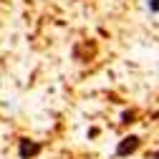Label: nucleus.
<instances>
[{
	"mask_svg": "<svg viewBox=\"0 0 159 159\" xmlns=\"http://www.w3.org/2000/svg\"><path fill=\"white\" fill-rule=\"evenodd\" d=\"M154 159H159V149H157V152H154Z\"/></svg>",
	"mask_w": 159,
	"mask_h": 159,
	"instance_id": "nucleus-5",
	"label": "nucleus"
},
{
	"mask_svg": "<svg viewBox=\"0 0 159 159\" xmlns=\"http://www.w3.org/2000/svg\"><path fill=\"white\" fill-rule=\"evenodd\" d=\"M134 116H136L134 111H124V114H121V124H131V121H134Z\"/></svg>",
	"mask_w": 159,
	"mask_h": 159,
	"instance_id": "nucleus-3",
	"label": "nucleus"
},
{
	"mask_svg": "<svg viewBox=\"0 0 159 159\" xmlns=\"http://www.w3.org/2000/svg\"><path fill=\"white\" fill-rule=\"evenodd\" d=\"M41 152H43L41 142H33V139H20L18 142V157L20 159H35Z\"/></svg>",
	"mask_w": 159,
	"mask_h": 159,
	"instance_id": "nucleus-1",
	"label": "nucleus"
},
{
	"mask_svg": "<svg viewBox=\"0 0 159 159\" xmlns=\"http://www.w3.org/2000/svg\"><path fill=\"white\" fill-rule=\"evenodd\" d=\"M139 147H142V139H139L136 134H129V136H124L121 142L116 144V157H129V154H134Z\"/></svg>",
	"mask_w": 159,
	"mask_h": 159,
	"instance_id": "nucleus-2",
	"label": "nucleus"
},
{
	"mask_svg": "<svg viewBox=\"0 0 159 159\" xmlns=\"http://www.w3.org/2000/svg\"><path fill=\"white\" fill-rule=\"evenodd\" d=\"M149 5V13H159V0H147Z\"/></svg>",
	"mask_w": 159,
	"mask_h": 159,
	"instance_id": "nucleus-4",
	"label": "nucleus"
}]
</instances>
